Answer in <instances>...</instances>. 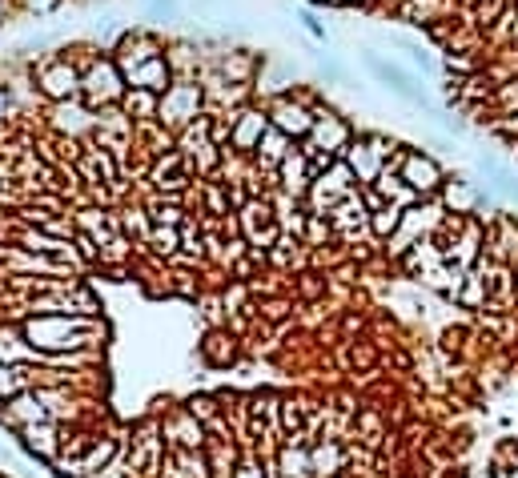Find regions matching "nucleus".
<instances>
[{"mask_svg":"<svg viewBox=\"0 0 518 478\" xmlns=\"http://www.w3.org/2000/svg\"><path fill=\"white\" fill-rule=\"evenodd\" d=\"M266 105V113H270V125L274 129H282L290 141H306L310 133H314V97L310 93H274V97H266L262 101Z\"/></svg>","mask_w":518,"mask_h":478,"instance_id":"obj_5","label":"nucleus"},{"mask_svg":"<svg viewBox=\"0 0 518 478\" xmlns=\"http://www.w3.org/2000/svg\"><path fill=\"white\" fill-rule=\"evenodd\" d=\"M29 81L45 105L77 101L81 97V57L73 53V45H61L57 53H45L29 65Z\"/></svg>","mask_w":518,"mask_h":478,"instance_id":"obj_2","label":"nucleus"},{"mask_svg":"<svg viewBox=\"0 0 518 478\" xmlns=\"http://www.w3.org/2000/svg\"><path fill=\"white\" fill-rule=\"evenodd\" d=\"M402 213H406V209L394 205V201L370 209V237H374V242H390V237L398 233V225H402Z\"/></svg>","mask_w":518,"mask_h":478,"instance_id":"obj_22","label":"nucleus"},{"mask_svg":"<svg viewBox=\"0 0 518 478\" xmlns=\"http://www.w3.org/2000/svg\"><path fill=\"white\" fill-rule=\"evenodd\" d=\"M5 278H9V274H5V266H0V298H5Z\"/></svg>","mask_w":518,"mask_h":478,"instance_id":"obj_36","label":"nucleus"},{"mask_svg":"<svg viewBox=\"0 0 518 478\" xmlns=\"http://www.w3.org/2000/svg\"><path fill=\"white\" fill-rule=\"evenodd\" d=\"M274 181H278V189H282V193H290V197H302V201H306V193H310V185H314V165H310V157L294 145V149L282 157V165H278Z\"/></svg>","mask_w":518,"mask_h":478,"instance_id":"obj_13","label":"nucleus"},{"mask_svg":"<svg viewBox=\"0 0 518 478\" xmlns=\"http://www.w3.org/2000/svg\"><path fill=\"white\" fill-rule=\"evenodd\" d=\"M125 89H129V85H125V73H121V65L113 61L109 49H93V53L81 61V101H85L93 113L121 105Z\"/></svg>","mask_w":518,"mask_h":478,"instance_id":"obj_3","label":"nucleus"},{"mask_svg":"<svg viewBox=\"0 0 518 478\" xmlns=\"http://www.w3.org/2000/svg\"><path fill=\"white\" fill-rule=\"evenodd\" d=\"M350 362L354 366H370L374 362V350L370 346H350Z\"/></svg>","mask_w":518,"mask_h":478,"instance_id":"obj_33","label":"nucleus"},{"mask_svg":"<svg viewBox=\"0 0 518 478\" xmlns=\"http://www.w3.org/2000/svg\"><path fill=\"white\" fill-rule=\"evenodd\" d=\"M161 434H165L169 450H205L209 446V426L197 414H189L185 406H177L161 418Z\"/></svg>","mask_w":518,"mask_h":478,"instance_id":"obj_10","label":"nucleus"},{"mask_svg":"<svg viewBox=\"0 0 518 478\" xmlns=\"http://www.w3.org/2000/svg\"><path fill=\"white\" fill-rule=\"evenodd\" d=\"M298 25H302L314 41H322V45H326V25L318 21V13H314V9H298Z\"/></svg>","mask_w":518,"mask_h":478,"instance_id":"obj_29","label":"nucleus"},{"mask_svg":"<svg viewBox=\"0 0 518 478\" xmlns=\"http://www.w3.org/2000/svg\"><path fill=\"white\" fill-rule=\"evenodd\" d=\"M494 105H498V113H518V77H510L506 85H494Z\"/></svg>","mask_w":518,"mask_h":478,"instance_id":"obj_26","label":"nucleus"},{"mask_svg":"<svg viewBox=\"0 0 518 478\" xmlns=\"http://www.w3.org/2000/svg\"><path fill=\"white\" fill-rule=\"evenodd\" d=\"M49 113V129L65 141H89L93 129H97V113L77 97V101H57V105H45Z\"/></svg>","mask_w":518,"mask_h":478,"instance_id":"obj_8","label":"nucleus"},{"mask_svg":"<svg viewBox=\"0 0 518 478\" xmlns=\"http://www.w3.org/2000/svg\"><path fill=\"white\" fill-rule=\"evenodd\" d=\"M5 402H9V398H5V390H0V410H5Z\"/></svg>","mask_w":518,"mask_h":478,"instance_id":"obj_37","label":"nucleus"},{"mask_svg":"<svg viewBox=\"0 0 518 478\" xmlns=\"http://www.w3.org/2000/svg\"><path fill=\"white\" fill-rule=\"evenodd\" d=\"M294 145H298V141H290L282 129H274V125H270V129H266V137H262V145L253 149V157H249V161H253V169H257V173H270V181H274V173H278L282 157H286Z\"/></svg>","mask_w":518,"mask_h":478,"instance_id":"obj_17","label":"nucleus"},{"mask_svg":"<svg viewBox=\"0 0 518 478\" xmlns=\"http://www.w3.org/2000/svg\"><path fill=\"white\" fill-rule=\"evenodd\" d=\"M201 358H205V366L225 370V366H233V362L241 358V338H237L229 326H213V330H205V338H201Z\"/></svg>","mask_w":518,"mask_h":478,"instance_id":"obj_14","label":"nucleus"},{"mask_svg":"<svg viewBox=\"0 0 518 478\" xmlns=\"http://www.w3.org/2000/svg\"><path fill=\"white\" fill-rule=\"evenodd\" d=\"M294 310V302L290 298H274V302H253V314L262 318V322H282L286 314Z\"/></svg>","mask_w":518,"mask_h":478,"instance_id":"obj_25","label":"nucleus"},{"mask_svg":"<svg viewBox=\"0 0 518 478\" xmlns=\"http://www.w3.org/2000/svg\"><path fill=\"white\" fill-rule=\"evenodd\" d=\"M362 65L370 69V77H378L390 93H398L402 101H410V105H426V93L414 85V77L406 73V69H398L394 61H386L382 53H374V49H362Z\"/></svg>","mask_w":518,"mask_h":478,"instance_id":"obj_11","label":"nucleus"},{"mask_svg":"<svg viewBox=\"0 0 518 478\" xmlns=\"http://www.w3.org/2000/svg\"><path fill=\"white\" fill-rule=\"evenodd\" d=\"M494 462H498V470H506V462H514V466H518V450H514V442H502Z\"/></svg>","mask_w":518,"mask_h":478,"instance_id":"obj_32","label":"nucleus"},{"mask_svg":"<svg viewBox=\"0 0 518 478\" xmlns=\"http://www.w3.org/2000/svg\"><path fill=\"white\" fill-rule=\"evenodd\" d=\"M201 113H205V81H197V77H173L169 89L161 93L157 121L177 137V133H181L185 125H193Z\"/></svg>","mask_w":518,"mask_h":478,"instance_id":"obj_4","label":"nucleus"},{"mask_svg":"<svg viewBox=\"0 0 518 478\" xmlns=\"http://www.w3.org/2000/svg\"><path fill=\"white\" fill-rule=\"evenodd\" d=\"M25 346L33 350V362L77 354V350H101L109 326L101 314H21L17 322Z\"/></svg>","mask_w":518,"mask_h":478,"instance_id":"obj_1","label":"nucleus"},{"mask_svg":"<svg viewBox=\"0 0 518 478\" xmlns=\"http://www.w3.org/2000/svg\"><path fill=\"white\" fill-rule=\"evenodd\" d=\"M486 258L494 262H506V266H518V221L514 217H494L490 225V237H486Z\"/></svg>","mask_w":518,"mask_h":478,"instance_id":"obj_16","label":"nucleus"},{"mask_svg":"<svg viewBox=\"0 0 518 478\" xmlns=\"http://www.w3.org/2000/svg\"><path fill=\"white\" fill-rule=\"evenodd\" d=\"M406 53H410V61H414L418 69H434V57H430V53H426L418 41H406Z\"/></svg>","mask_w":518,"mask_h":478,"instance_id":"obj_31","label":"nucleus"},{"mask_svg":"<svg viewBox=\"0 0 518 478\" xmlns=\"http://www.w3.org/2000/svg\"><path fill=\"white\" fill-rule=\"evenodd\" d=\"M165 61H169L173 77H197V81H201V73H205V65H209V57L201 53V45H197L193 37L169 41V45H165Z\"/></svg>","mask_w":518,"mask_h":478,"instance_id":"obj_15","label":"nucleus"},{"mask_svg":"<svg viewBox=\"0 0 518 478\" xmlns=\"http://www.w3.org/2000/svg\"><path fill=\"white\" fill-rule=\"evenodd\" d=\"M398 177H402L418 197H434V193L446 185L442 165H438L430 153H422V149H406V153H402V161H398Z\"/></svg>","mask_w":518,"mask_h":478,"instance_id":"obj_9","label":"nucleus"},{"mask_svg":"<svg viewBox=\"0 0 518 478\" xmlns=\"http://www.w3.org/2000/svg\"><path fill=\"white\" fill-rule=\"evenodd\" d=\"M185 410H189V414H197V418L209 426L213 418H221V414H225V402H221V394H193V398H185Z\"/></svg>","mask_w":518,"mask_h":478,"instance_id":"obj_23","label":"nucleus"},{"mask_svg":"<svg viewBox=\"0 0 518 478\" xmlns=\"http://www.w3.org/2000/svg\"><path fill=\"white\" fill-rule=\"evenodd\" d=\"M17 438H21V446H25L33 458H41V462H49V466L65 454V426H61L57 418L29 422V426L17 430Z\"/></svg>","mask_w":518,"mask_h":478,"instance_id":"obj_12","label":"nucleus"},{"mask_svg":"<svg viewBox=\"0 0 518 478\" xmlns=\"http://www.w3.org/2000/svg\"><path fill=\"white\" fill-rule=\"evenodd\" d=\"M157 105H161V93H153V89H137V85H129V89H125V97H121V109L133 117V125H141V121H157Z\"/></svg>","mask_w":518,"mask_h":478,"instance_id":"obj_21","label":"nucleus"},{"mask_svg":"<svg viewBox=\"0 0 518 478\" xmlns=\"http://www.w3.org/2000/svg\"><path fill=\"white\" fill-rule=\"evenodd\" d=\"M510 5V0H478L474 5V25H482V29H490L494 21H498V13Z\"/></svg>","mask_w":518,"mask_h":478,"instance_id":"obj_27","label":"nucleus"},{"mask_svg":"<svg viewBox=\"0 0 518 478\" xmlns=\"http://www.w3.org/2000/svg\"><path fill=\"white\" fill-rule=\"evenodd\" d=\"M181 254H189V258H205V233L197 229V221L189 217L185 225H181Z\"/></svg>","mask_w":518,"mask_h":478,"instance_id":"obj_24","label":"nucleus"},{"mask_svg":"<svg viewBox=\"0 0 518 478\" xmlns=\"http://www.w3.org/2000/svg\"><path fill=\"white\" fill-rule=\"evenodd\" d=\"M0 258H5V242H0Z\"/></svg>","mask_w":518,"mask_h":478,"instance_id":"obj_38","label":"nucleus"},{"mask_svg":"<svg viewBox=\"0 0 518 478\" xmlns=\"http://www.w3.org/2000/svg\"><path fill=\"white\" fill-rule=\"evenodd\" d=\"M438 193H442L438 205H442V209H454L458 217H474V213L482 209V201H486V197L474 189V181H446Z\"/></svg>","mask_w":518,"mask_h":478,"instance_id":"obj_19","label":"nucleus"},{"mask_svg":"<svg viewBox=\"0 0 518 478\" xmlns=\"http://www.w3.org/2000/svg\"><path fill=\"white\" fill-rule=\"evenodd\" d=\"M330 5H346V9H354V5H366V0H330Z\"/></svg>","mask_w":518,"mask_h":478,"instance_id":"obj_35","label":"nucleus"},{"mask_svg":"<svg viewBox=\"0 0 518 478\" xmlns=\"http://www.w3.org/2000/svg\"><path fill=\"white\" fill-rule=\"evenodd\" d=\"M310 470L314 478H334L346 470V442L342 438H318L310 446Z\"/></svg>","mask_w":518,"mask_h":478,"instance_id":"obj_18","label":"nucleus"},{"mask_svg":"<svg viewBox=\"0 0 518 478\" xmlns=\"http://www.w3.org/2000/svg\"><path fill=\"white\" fill-rule=\"evenodd\" d=\"M21 13V5H17V0H0V25H5L9 17H17Z\"/></svg>","mask_w":518,"mask_h":478,"instance_id":"obj_34","label":"nucleus"},{"mask_svg":"<svg viewBox=\"0 0 518 478\" xmlns=\"http://www.w3.org/2000/svg\"><path fill=\"white\" fill-rule=\"evenodd\" d=\"M266 129H270V113H266V105H262V101H249V105H241V109L233 113L229 153H237V157H253V149L262 145Z\"/></svg>","mask_w":518,"mask_h":478,"instance_id":"obj_7","label":"nucleus"},{"mask_svg":"<svg viewBox=\"0 0 518 478\" xmlns=\"http://www.w3.org/2000/svg\"><path fill=\"white\" fill-rule=\"evenodd\" d=\"M9 117H17V97L9 81H0V125H9Z\"/></svg>","mask_w":518,"mask_h":478,"instance_id":"obj_30","label":"nucleus"},{"mask_svg":"<svg viewBox=\"0 0 518 478\" xmlns=\"http://www.w3.org/2000/svg\"><path fill=\"white\" fill-rule=\"evenodd\" d=\"M262 57L253 49H225V53H209V65L201 73V81L217 77L225 85H257V73H262Z\"/></svg>","mask_w":518,"mask_h":478,"instance_id":"obj_6","label":"nucleus"},{"mask_svg":"<svg viewBox=\"0 0 518 478\" xmlns=\"http://www.w3.org/2000/svg\"><path fill=\"white\" fill-rule=\"evenodd\" d=\"M298 298H302V302L326 298V278H322V274H302V278H298Z\"/></svg>","mask_w":518,"mask_h":478,"instance_id":"obj_28","label":"nucleus"},{"mask_svg":"<svg viewBox=\"0 0 518 478\" xmlns=\"http://www.w3.org/2000/svg\"><path fill=\"white\" fill-rule=\"evenodd\" d=\"M169 81H173V69H169V61H165V57H153V61H145L141 69L125 73V85L153 89V93H165V89H169Z\"/></svg>","mask_w":518,"mask_h":478,"instance_id":"obj_20","label":"nucleus"}]
</instances>
